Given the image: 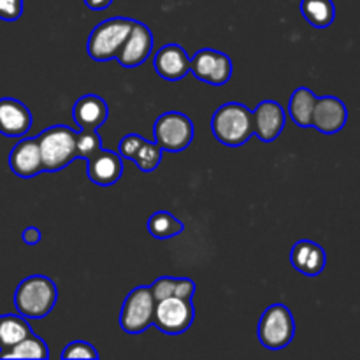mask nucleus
I'll list each match as a JSON object with an SVG mask.
<instances>
[{"label": "nucleus", "instance_id": "28", "mask_svg": "<svg viewBox=\"0 0 360 360\" xmlns=\"http://www.w3.org/2000/svg\"><path fill=\"white\" fill-rule=\"evenodd\" d=\"M143 141L144 137L139 136V134H129V136H125L122 141H120L118 155L122 158H127V160H132L134 155H136V151L139 150Z\"/></svg>", "mask_w": 360, "mask_h": 360}, {"label": "nucleus", "instance_id": "22", "mask_svg": "<svg viewBox=\"0 0 360 360\" xmlns=\"http://www.w3.org/2000/svg\"><path fill=\"white\" fill-rule=\"evenodd\" d=\"M301 14L315 28H327L336 18L333 0H301Z\"/></svg>", "mask_w": 360, "mask_h": 360}, {"label": "nucleus", "instance_id": "9", "mask_svg": "<svg viewBox=\"0 0 360 360\" xmlns=\"http://www.w3.org/2000/svg\"><path fill=\"white\" fill-rule=\"evenodd\" d=\"M190 70L202 83L221 86V84L229 83L232 76V60L225 53L204 48L192 56Z\"/></svg>", "mask_w": 360, "mask_h": 360}, {"label": "nucleus", "instance_id": "19", "mask_svg": "<svg viewBox=\"0 0 360 360\" xmlns=\"http://www.w3.org/2000/svg\"><path fill=\"white\" fill-rule=\"evenodd\" d=\"M32 334L30 323L25 316L0 315V352H6Z\"/></svg>", "mask_w": 360, "mask_h": 360}, {"label": "nucleus", "instance_id": "14", "mask_svg": "<svg viewBox=\"0 0 360 360\" xmlns=\"http://www.w3.org/2000/svg\"><path fill=\"white\" fill-rule=\"evenodd\" d=\"M32 127V112L16 98H0V134L4 137H23Z\"/></svg>", "mask_w": 360, "mask_h": 360}, {"label": "nucleus", "instance_id": "21", "mask_svg": "<svg viewBox=\"0 0 360 360\" xmlns=\"http://www.w3.org/2000/svg\"><path fill=\"white\" fill-rule=\"evenodd\" d=\"M315 102L316 95L309 88L301 86L292 94L290 102H288V112H290V118L294 120L295 125L311 127V115Z\"/></svg>", "mask_w": 360, "mask_h": 360}, {"label": "nucleus", "instance_id": "18", "mask_svg": "<svg viewBox=\"0 0 360 360\" xmlns=\"http://www.w3.org/2000/svg\"><path fill=\"white\" fill-rule=\"evenodd\" d=\"M74 122L81 130H98L109 118V108L98 95H83L74 102Z\"/></svg>", "mask_w": 360, "mask_h": 360}, {"label": "nucleus", "instance_id": "2", "mask_svg": "<svg viewBox=\"0 0 360 360\" xmlns=\"http://www.w3.org/2000/svg\"><path fill=\"white\" fill-rule=\"evenodd\" d=\"M211 130L217 141L225 146H243L253 136L252 111L239 102H227L214 111Z\"/></svg>", "mask_w": 360, "mask_h": 360}, {"label": "nucleus", "instance_id": "4", "mask_svg": "<svg viewBox=\"0 0 360 360\" xmlns=\"http://www.w3.org/2000/svg\"><path fill=\"white\" fill-rule=\"evenodd\" d=\"M134 21L136 20H130V18H109L98 23L88 37L86 49L90 58L97 62L116 58L118 49L122 48L123 41L129 35Z\"/></svg>", "mask_w": 360, "mask_h": 360}, {"label": "nucleus", "instance_id": "23", "mask_svg": "<svg viewBox=\"0 0 360 360\" xmlns=\"http://www.w3.org/2000/svg\"><path fill=\"white\" fill-rule=\"evenodd\" d=\"M148 231L155 239H171L181 234L185 225L169 211H157L148 220Z\"/></svg>", "mask_w": 360, "mask_h": 360}, {"label": "nucleus", "instance_id": "26", "mask_svg": "<svg viewBox=\"0 0 360 360\" xmlns=\"http://www.w3.org/2000/svg\"><path fill=\"white\" fill-rule=\"evenodd\" d=\"M98 150H102V141L98 137L97 130H79L77 132V139H76V151H77V158H88L91 155L97 153Z\"/></svg>", "mask_w": 360, "mask_h": 360}, {"label": "nucleus", "instance_id": "25", "mask_svg": "<svg viewBox=\"0 0 360 360\" xmlns=\"http://www.w3.org/2000/svg\"><path fill=\"white\" fill-rule=\"evenodd\" d=\"M162 153L164 151H162V148L157 143H151V141L144 139L141 143L139 150L134 155L132 160L136 162V165L143 172H153L158 167V164H160Z\"/></svg>", "mask_w": 360, "mask_h": 360}, {"label": "nucleus", "instance_id": "24", "mask_svg": "<svg viewBox=\"0 0 360 360\" xmlns=\"http://www.w3.org/2000/svg\"><path fill=\"white\" fill-rule=\"evenodd\" d=\"M49 357L48 347H46L44 341L39 336H35L34 333L28 338H25L23 341H20L18 345H14L13 348L6 352H0V359H37V360H46Z\"/></svg>", "mask_w": 360, "mask_h": 360}, {"label": "nucleus", "instance_id": "29", "mask_svg": "<svg viewBox=\"0 0 360 360\" xmlns=\"http://www.w3.org/2000/svg\"><path fill=\"white\" fill-rule=\"evenodd\" d=\"M23 14V0H0V20L16 21Z\"/></svg>", "mask_w": 360, "mask_h": 360}, {"label": "nucleus", "instance_id": "30", "mask_svg": "<svg viewBox=\"0 0 360 360\" xmlns=\"http://www.w3.org/2000/svg\"><path fill=\"white\" fill-rule=\"evenodd\" d=\"M21 239H23L25 245L28 246H35L41 243L42 239V234H41V229L37 227H27L23 231V234H21Z\"/></svg>", "mask_w": 360, "mask_h": 360}, {"label": "nucleus", "instance_id": "17", "mask_svg": "<svg viewBox=\"0 0 360 360\" xmlns=\"http://www.w3.org/2000/svg\"><path fill=\"white\" fill-rule=\"evenodd\" d=\"M290 262L295 271H299V273L304 274V276L315 278L319 276L323 271V267H326V250H323L319 243L302 239V241L295 243L294 248H292Z\"/></svg>", "mask_w": 360, "mask_h": 360}, {"label": "nucleus", "instance_id": "6", "mask_svg": "<svg viewBox=\"0 0 360 360\" xmlns=\"http://www.w3.org/2000/svg\"><path fill=\"white\" fill-rule=\"evenodd\" d=\"M192 120L183 112H164L155 122V143L162 148V151L179 153L186 150L193 141Z\"/></svg>", "mask_w": 360, "mask_h": 360}, {"label": "nucleus", "instance_id": "5", "mask_svg": "<svg viewBox=\"0 0 360 360\" xmlns=\"http://www.w3.org/2000/svg\"><path fill=\"white\" fill-rule=\"evenodd\" d=\"M257 336L267 350H281L288 347L295 336L294 315L285 304H273L262 313Z\"/></svg>", "mask_w": 360, "mask_h": 360}, {"label": "nucleus", "instance_id": "13", "mask_svg": "<svg viewBox=\"0 0 360 360\" xmlns=\"http://www.w3.org/2000/svg\"><path fill=\"white\" fill-rule=\"evenodd\" d=\"M9 167L18 178L23 179L35 178L37 174L44 172L37 137L35 139H32V137L21 139L20 143L14 144L9 155Z\"/></svg>", "mask_w": 360, "mask_h": 360}, {"label": "nucleus", "instance_id": "7", "mask_svg": "<svg viewBox=\"0 0 360 360\" xmlns=\"http://www.w3.org/2000/svg\"><path fill=\"white\" fill-rule=\"evenodd\" d=\"M155 297L150 287H136L120 311V326L127 334H141L153 326Z\"/></svg>", "mask_w": 360, "mask_h": 360}, {"label": "nucleus", "instance_id": "8", "mask_svg": "<svg viewBox=\"0 0 360 360\" xmlns=\"http://www.w3.org/2000/svg\"><path fill=\"white\" fill-rule=\"evenodd\" d=\"M195 319V309H193L192 299L185 297H167L155 302L153 326L164 334L178 336L188 330V327Z\"/></svg>", "mask_w": 360, "mask_h": 360}, {"label": "nucleus", "instance_id": "31", "mask_svg": "<svg viewBox=\"0 0 360 360\" xmlns=\"http://www.w3.org/2000/svg\"><path fill=\"white\" fill-rule=\"evenodd\" d=\"M84 4L91 11H104L111 6L112 0H84Z\"/></svg>", "mask_w": 360, "mask_h": 360}, {"label": "nucleus", "instance_id": "11", "mask_svg": "<svg viewBox=\"0 0 360 360\" xmlns=\"http://www.w3.org/2000/svg\"><path fill=\"white\" fill-rule=\"evenodd\" d=\"M253 115V136L262 143H271L276 139L285 129V109L276 101H262L252 111Z\"/></svg>", "mask_w": 360, "mask_h": 360}, {"label": "nucleus", "instance_id": "15", "mask_svg": "<svg viewBox=\"0 0 360 360\" xmlns=\"http://www.w3.org/2000/svg\"><path fill=\"white\" fill-rule=\"evenodd\" d=\"M88 178L98 186H111L120 181L123 174L122 157L115 151L98 150L86 160Z\"/></svg>", "mask_w": 360, "mask_h": 360}, {"label": "nucleus", "instance_id": "27", "mask_svg": "<svg viewBox=\"0 0 360 360\" xmlns=\"http://www.w3.org/2000/svg\"><path fill=\"white\" fill-rule=\"evenodd\" d=\"M60 359H98L97 350L91 347L86 341H72V343L67 345L65 348L60 354Z\"/></svg>", "mask_w": 360, "mask_h": 360}, {"label": "nucleus", "instance_id": "16", "mask_svg": "<svg viewBox=\"0 0 360 360\" xmlns=\"http://www.w3.org/2000/svg\"><path fill=\"white\" fill-rule=\"evenodd\" d=\"M155 70L167 81H179L190 72V58L179 44H165L155 55Z\"/></svg>", "mask_w": 360, "mask_h": 360}, {"label": "nucleus", "instance_id": "20", "mask_svg": "<svg viewBox=\"0 0 360 360\" xmlns=\"http://www.w3.org/2000/svg\"><path fill=\"white\" fill-rule=\"evenodd\" d=\"M150 288L155 302L167 297L193 299V294H195V283L188 278H158Z\"/></svg>", "mask_w": 360, "mask_h": 360}, {"label": "nucleus", "instance_id": "1", "mask_svg": "<svg viewBox=\"0 0 360 360\" xmlns=\"http://www.w3.org/2000/svg\"><path fill=\"white\" fill-rule=\"evenodd\" d=\"M58 301V288L55 281L42 274L28 276L18 285L14 292V306L21 316L41 320L51 313Z\"/></svg>", "mask_w": 360, "mask_h": 360}, {"label": "nucleus", "instance_id": "12", "mask_svg": "<svg viewBox=\"0 0 360 360\" xmlns=\"http://www.w3.org/2000/svg\"><path fill=\"white\" fill-rule=\"evenodd\" d=\"M348 111L338 97H316L311 115V127L322 134H338L347 125Z\"/></svg>", "mask_w": 360, "mask_h": 360}, {"label": "nucleus", "instance_id": "10", "mask_svg": "<svg viewBox=\"0 0 360 360\" xmlns=\"http://www.w3.org/2000/svg\"><path fill=\"white\" fill-rule=\"evenodd\" d=\"M151 49H153V32L141 21H134L129 35L123 41L122 48L118 49L116 60L125 69H134L146 62Z\"/></svg>", "mask_w": 360, "mask_h": 360}, {"label": "nucleus", "instance_id": "3", "mask_svg": "<svg viewBox=\"0 0 360 360\" xmlns=\"http://www.w3.org/2000/svg\"><path fill=\"white\" fill-rule=\"evenodd\" d=\"M76 130L65 125H55L42 130L37 137L42 157V167L48 172H58L77 158Z\"/></svg>", "mask_w": 360, "mask_h": 360}]
</instances>
